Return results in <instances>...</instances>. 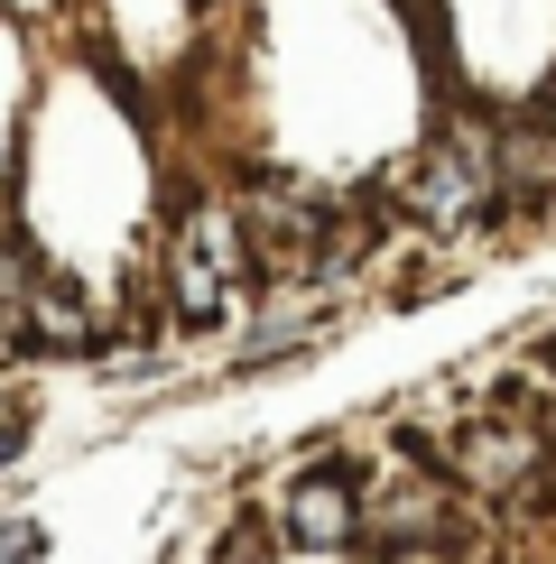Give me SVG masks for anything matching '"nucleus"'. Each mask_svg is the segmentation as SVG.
<instances>
[{"label": "nucleus", "mask_w": 556, "mask_h": 564, "mask_svg": "<svg viewBox=\"0 0 556 564\" xmlns=\"http://www.w3.org/2000/svg\"><path fill=\"white\" fill-rule=\"evenodd\" d=\"M269 278L250 260V231L232 214V195H185L168 241H158V315L185 324V334H214L232 324Z\"/></svg>", "instance_id": "obj_2"}, {"label": "nucleus", "mask_w": 556, "mask_h": 564, "mask_svg": "<svg viewBox=\"0 0 556 564\" xmlns=\"http://www.w3.org/2000/svg\"><path fill=\"white\" fill-rule=\"evenodd\" d=\"M46 555V528L38 519H10V528H0V564H38Z\"/></svg>", "instance_id": "obj_6"}, {"label": "nucleus", "mask_w": 556, "mask_h": 564, "mask_svg": "<svg viewBox=\"0 0 556 564\" xmlns=\"http://www.w3.org/2000/svg\"><path fill=\"white\" fill-rule=\"evenodd\" d=\"M232 214H242L250 260H260L269 288H307V278L343 269V260L371 241V231L353 223V204L324 195V185L297 176V167H242V185H232Z\"/></svg>", "instance_id": "obj_1"}, {"label": "nucleus", "mask_w": 556, "mask_h": 564, "mask_svg": "<svg viewBox=\"0 0 556 564\" xmlns=\"http://www.w3.org/2000/svg\"><path fill=\"white\" fill-rule=\"evenodd\" d=\"M371 473L362 463H316V473H297V490H288V509H278V536H288L297 555H353V546H371Z\"/></svg>", "instance_id": "obj_3"}, {"label": "nucleus", "mask_w": 556, "mask_h": 564, "mask_svg": "<svg viewBox=\"0 0 556 564\" xmlns=\"http://www.w3.org/2000/svg\"><path fill=\"white\" fill-rule=\"evenodd\" d=\"M269 555H278V519H269V509H232L214 564H269Z\"/></svg>", "instance_id": "obj_4"}, {"label": "nucleus", "mask_w": 556, "mask_h": 564, "mask_svg": "<svg viewBox=\"0 0 556 564\" xmlns=\"http://www.w3.org/2000/svg\"><path fill=\"white\" fill-rule=\"evenodd\" d=\"M538 130H547V158H556V93H547V111H538Z\"/></svg>", "instance_id": "obj_7"}, {"label": "nucleus", "mask_w": 556, "mask_h": 564, "mask_svg": "<svg viewBox=\"0 0 556 564\" xmlns=\"http://www.w3.org/2000/svg\"><path fill=\"white\" fill-rule=\"evenodd\" d=\"M29 426H38V416L19 408V398H0V473H10V463L29 454Z\"/></svg>", "instance_id": "obj_5"}]
</instances>
